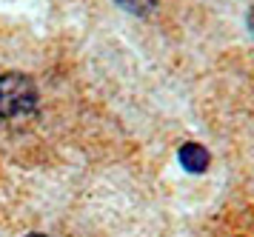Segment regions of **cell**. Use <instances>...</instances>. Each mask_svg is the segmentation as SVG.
Wrapping results in <instances>:
<instances>
[{"label":"cell","mask_w":254,"mask_h":237,"mask_svg":"<svg viewBox=\"0 0 254 237\" xmlns=\"http://www.w3.org/2000/svg\"><path fill=\"white\" fill-rule=\"evenodd\" d=\"M37 86L23 72L0 75V120L23 123L37 112Z\"/></svg>","instance_id":"1"},{"label":"cell","mask_w":254,"mask_h":237,"mask_svg":"<svg viewBox=\"0 0 254 237\" xmlns=\"http://www.w3.org/2000/svg\"><path fill=\"white\" fill-rule=\"evenodd\" d=\"M208 152L200 143H183L180 146V163H183L186 171H191V174H203L208 169Z\"/></svg>","instance_id":"2"},{"label":"cell","mask_w":254,"mask_h":237,"mask_svg":"<svg viewBox=\"0 0 254 237\" xmlns=\"http://www.w3.org/2000/svg\"><path fill=\"white\" fill-rule=\"evenodd\" d=\"M115 3L120 9H126L128 14H151L160 0H115Z\"/></svg>","instance_id":"3"},{"label":"cell","mask_w":254,"mask_h":237,"mask_svg":"<svg viewBox=\"0 0 254 237\" xmlns=\"http://www.w3.org/2000/svg\"><path fill=\"white\" fill-rule=\"evenodd\" d=\"M249 32L254 34V6H252V11H249Z\"/></svg>","instance_id":"4"},{"label":"cell","mask_w":254,"mask_h":237,"mask_svg":"<svg viewBox=\"0 0 254 237\" xmlns=\"http://www.w3.org/2000/svg\"><path fill=\"white\" fill-rule=\"evenodd\" d=\"M26 237H52V235H40V232H35V235H26Z\"/></svg>","instance_id":"5"}]
</instances>
